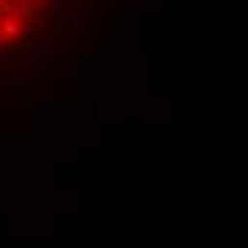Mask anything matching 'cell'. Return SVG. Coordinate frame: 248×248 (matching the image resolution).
Instances as JSON below:
<instances>
[{
  "label": "cell",
  "instance_id": "3957f363",
  "mask_svg": "<svg viewBox=\"0 0 248 248\" xmlns=\"http://www.w3.org/2000/svg\"><path fill=\"white\" fill-rule=\"evenodd\" d=\"M69 20H72L80 31H86V26H89V15L80 12V9H72V12H69Z\"/></svg>",
  "mask_w": 248,
  "mask_h": 248
},
{
  "label": "cell",
  "instance_id": "6da1fadb",
  "mask_svg": "<svg viewBox=\"0 0 248 248\" xmlns=\"http://www.w3.org/2000/svg\"><path fill=\"white\" fill-rule=\"evenodd\" d=\"M51 63V54L46 46H34L31 51V66H34V75H40V72H46V66Z\"/></svg>",
  "mask_w": 248,
  "mask_h": 248
},
{
  "label": "cell",
  "instance_id": "277c9868",
  "mask_svg": "<svg viewBox=\"0 0 248 248\" xmlns=\"http://www.w3.org/2000/svg\"><path fill=\"white\" fill-rule=\"evenodd\" d=\"M49 9H54V12H63V9H66V0H51Z\"/></svg>",
  "mask_w": 248,
  "mask_h": 248
},
{
  "label": "cell",
  "instance_id": "5b68a950",
  "mask_svg": "<svg viewBox=\"0 0 248 248\" xmlns=\"http://www.w3.org/2000/svg\"><path fill=\"white\" fill-rule=\"evenodd\" d=\"M3 46H6V37H3V34H0V49H3Z\"/></svg>",
  "mask_w": 248,
  "mask_h": 248
},
{
  "label": "cell",
  "instance_id": "7a4b0ae2",
  "mask_svg": "<svg viewBox=\"0 0 248 248\" xmlns=\"http://www.w3.org/2000/svg\"><path fill=\"white\" fill-rule=\"evenodd\" d=\"M20 34H23V23H20L17 15L3 17V37H6V40H15V37H20Z\"/></svg>",
  "mask_w": 248,
  "mask_h": 248
}]
</instances>
